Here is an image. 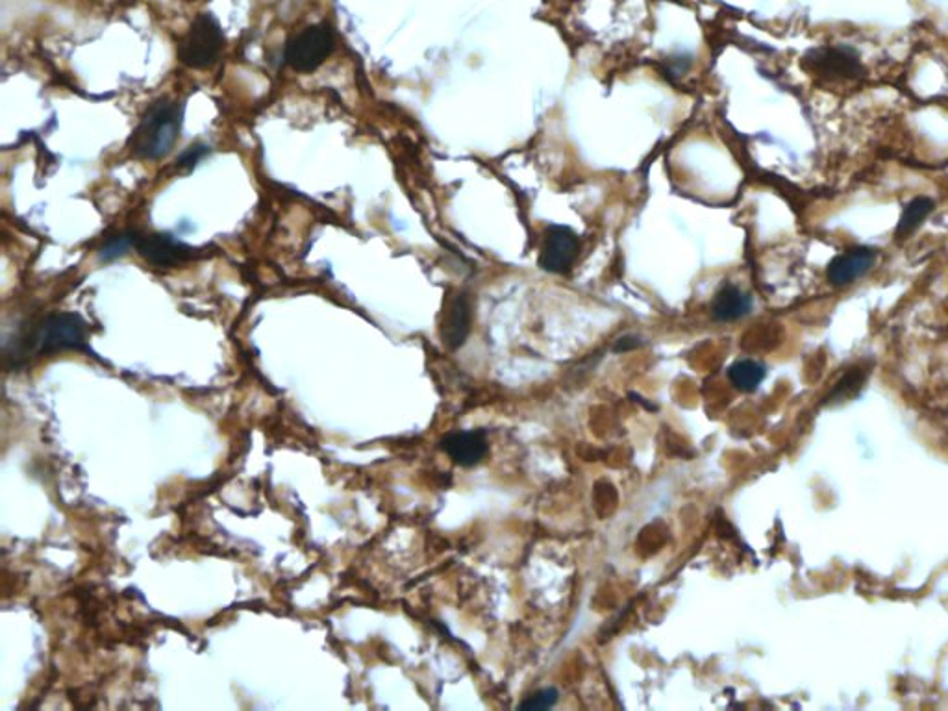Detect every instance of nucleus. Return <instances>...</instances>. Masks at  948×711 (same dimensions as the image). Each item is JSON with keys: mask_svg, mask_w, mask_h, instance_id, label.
<instances>
[{"mask_svg": "<svg viewBox=\"0 0 948 711\" xmlns=\"http://www.w3.org/2000/svg\"><path fill=\"white\" fill-rule=\"evenodd\" d=\"M334 50V32L326 25L308 26L286 47V62L299 73H312Z\"/></svg>", "mask_w": 948, "mask_h": 711, "instance_id": "nucleus-4", "label": "nucleus"}, {"mask_svg": "<svg viewBox=\"0 0 948 711\" xmlns=\"http://www.w3.org/2000/svg\"><path fill=\"white\" fill-rule=\"evenodd\" d=\"M752 308V299L749 293L741 291L739 287L726 284L721 287L711 302V313L717 321L730 323L745 317Z\"/></svg>", "mask_w": 948, "mask_h": 711, "instance_id": "nucleus-11", "label": "nucleus"}, {"mask_svg": "<svg viewBox=\"0 0 948 711\" xmlns=\"http://www.w3.org/2000/svg\"><path fill=\"white\" fill-rule=\"evenodd\" d=\"M728 378L739 391L752 393L765 378V367L754 360H741L728 369Z\"/></svg>", "mask_w": 948, "mask_h": 711, "instance_id": "nucleus-13", "label": "nucleus"}, {"mask_svg": "<svg viewBox=\"0 0 948 711\" xmlns=\"http://www.w3.org/2000/svg\"><path fill=\"white\" fill-rule=\"evenodd\" d=\"M180 126L182 106L169 99L156 100L134 130L128 149L139 160H162L175 147Z\"/></svg>", "mask_w": 948, "mask_h": 711, "instance_id": "nucleus-1", "label": "nucleus"}, {"mask_svg": "<svg viewBox=\"0 0 948 711\" xmlns=\"http://www.w3.org/2000/svg\"><path fill=\"white\" fill-rule=\"evenodd\" d=\"M136 250L143 260L158 267H173L193 258V249L167 234L139 236Z\"/></svg>", "mask_w": 948, "mask_h": 711, "instance_id": "nucleus-7", "label": "nucleus"}, {"mask_svg": "<svg viewBox=\"0 0 948 711\" xmlns=\"http://www.w3.org/2000/svg\"><path fill=\"white\" fill-rule=\"evenodd\" d=\"M441 449L445 450L454 462L465 465V467H473L486 456V434L480 432V430L449 434V436L443 437Z\"/></svg>", "mask_w": 948, "mask_h": 711, "instance_id": "nucleus-9", "label": "nucleus"}, {"mask_svg": "<svg viewBox=\"0 0 948 711\" xmlns=\"http://www.w3.org/2000/svg\"><path fill=\"white\" fill-rule=\"evenodd\" d=\"M867 376H869V369H865L863 365L852 367V369H849V373L837 382L836 387L832 389V393L826 397V402L836 404V402L854 399L865 386Z\"/></svg>", "mask_w": 948, "mask_h": 711, "instance_id": "nucleus-14", "label": "nucleus"}, {"mask_svg": "<svg viewBox=\"0 0 948 711\" xmlns=\"http://www.w3.org/2000/svg\"><path fill=\"white\" fill-rule=\"evenodd\" d=\"M556 702H558V691L549 687V689L537 691L530 699L524 700L519 710H549Z\"/></svg>", "mask_w": 948, "mask_h": 711, "instance_id": "nucleus-16", "label": "nucleus"}, {"mask_svg": "<svg viewBox=\"0 0 948 711\" xmlns=\"http://www.w3.org/2000/svg\"><path fill=\"white\" fill-rule=\"evenodd\" d=\"M88 325L76 313H52L26 339L30 354H54L62 350H89Z\"/></svg>", "mask_w": 948, "mask_h": 711, "instance_id": "nucleus-2", "label": "nucleus"}, {"mask_svg": "<svg viewBox=\"0 0 948 711\" xmlns=\"http://www.w3.org/2000/svg\"><path fill=\"white\" fill-rule=\"evenodd\" d=\"M874 262H876V250L869 247H854L839 254L830 262L826 269V278L832 286H849L861 276L867 275Z\"/></svg>", "mask_w": 948, "mask_h": 711, "instance_id": "nucleus-8", "label": "nucleus"}, {"mask_svg": "<svg viewBox=\"0 0 948 711\" xmlns=\"http://www.w3.org/2000/svg\"><path fill=\"white\" fill-rule=\"evenodd\" d=\"M802 67L810 75L828 82L854 80L865 73L860 56L850 47H821L810 50L802 60Z\"/></svg>", "mask_w": 948, "mask_h": 711, "instance_id": "nucleus-5", "label": "nucleus"}, {"mask_svg": "<svg viewBox=\"0 0 948 711\" xmlns=\"http://www.w3.org/2000/svg\"><path fill=\"white\" fill-rule=\"evenodd\" d=\"M673 2H682V0H673Z\"/></svg>", "mask_w": 948, "mask_h": 711, "instance_id": "nucleus-19", "label": "nucleus"}, {"mask_svg": "<svg viewBox=\"0 0 948 711\" xmlns=\"http://www.w3.org/2000/svg\"><path fill=\"white\" fill-rule=\"evenodd\" d=\"M471 328V306L465 295H456L450 299L449 308L443 317L441 337L449 349H458L463 345Z\"/></svg>", "mask_w": 948, "mask_h": 711, "instance_id": "nucleus-10", "label": "nucleus"}, {"mask_svg": "<svg viewBox=\"0 0 948 711\" xmlns=\"http://www.w3.org/2000/svg\"><path fill=\"white\" fill-rule=\"evenodd\" d=\"M210 152V149L206 145H195V147H189L180 158H178V167L182 169H193L197 163Z\"/></svg>", "mask_w": 948, "mask_h": 711, "instance_id": "nucleus-17", "label": "nucleus"}, {"mask_svg": "<svg viewBox=\"0 0 948 711\" xmlns=\"http://www.w3.org/2000/svg\"><path fill=\"white\" fill-rule=\"evenodd\" d=\"M641 345H643V341H641L639 337L626 336V337H621V339L617 341V345H615V350H617V352H626V350L637 349V347H641Z\"/></svg>", "mask_w": 948, "mask_h": 711, "instance_id": "nucleus-18", "label": "nucleus"}, {"mask_svg": "<svg viewBox=\"0 0 948 711\" xmlns=\"http://www.w3.org/2000/svg\"><path fill=\"white\" fill-rule=\"evenodd\" d=\"M580 254V241L571 228L552 225L543 234V245L539 254V265L556 275L571 271Z\"/></svg>", "mask_w": 948, "mask_h": 711, "instance_id": "nucleus-6", "label": "nucleus"}, {"mask_svg": "<svg viewBox=\"0 0 948 711\" xmlns=\"http://www.w3.org/2000/svg\"><path fill=\"white\" fill-rule=\"evenodd\" d=\"M138 239V232H126V234L110 237V239L106 241V245L99 250L100 262H112V260H117V258L125 256L126 252L132 249V247L136 249Z\"/></svg>", "mask_w": 948, "mask_h": 711, "instance_id": "nucleus-15", "label": "nucleus"}, {"mask_svg": "<svg viewBox=\"0 0 948 711\" xmlns=\"http://www.w3.org/2000/svg\"><path fill=\"white\" fill-rule=\"evenodd\" d=\"M934 208H936V202L928 199V197H917V199L908 202L902 210V215H900L895 237L899 241L908 239L919 226L923 225L924 219L934 212Z\"/></svg>", "mask_w": 948, "mask_h": 711, "instance_id": "nucleus-12", "label": "nucleus"}, {"mask_svg": "<svg viewBox=\"0 0 948 711\" xmlns=\"http://www.w3.org/2000/svg\"><path fill=\"white\" fill-rule=\"evenodd\" d=\"M225 43L223 30L212 13H200L178 45V56L191 69H208L217 62Z\"/></svg>", "mask_w": 948, "mask_h": 711, "instance_id": "nucleus-3", "label": "nucleus"}]
</instances>
